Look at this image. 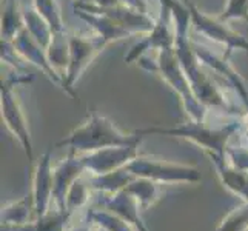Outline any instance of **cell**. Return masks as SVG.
<instances>
[{
	"instance_id": "cell-1",
	"label": "cell",
	"mask_w": 248,
	"mask_h": 231,
	"mask_svg": "<svg viewBox=\"0 0 248 231\" xmlns=\"http://www.w3.org/2000/svg\"><path fill=\"white\" fill-rule=\"evenodd\" d=\"M242 122L241 116H234L232 119H224L220 122H211L210 114L205 121L194 122L188 119V122L177 125V126H150V128H140L134 133L139 136H173V138H181L185 140H191L193 143L199 147L207 154H215V156L225 157L227 148L230 147V140L233 139L236 133L241 131Z\"/></svg>"
},
{
	"instance_id": "cell-2",
	"label": "cell",
	"mask_w": 248,
	"mask_h": 231,
	"mask_svg": "<svg viewBox=\"0 0 248 231\" xmlns=\"http://www.w3.org/2000/svg\"><path fill=\"white\" fill-rule=\"evenodd\" d=\"M142 136L136 133H124L108 117L93 113L82 125L59 140L54 148H70L74 154H85L108 147L140 145Z\"/></svg>"
},
{
	"instance_id": "cell-3",
	"label": "cell",
	"mask_w": 248,
	"mask_h": 231,
	"mask_svg": "<svg viewBox=\"0 0 248 231\" xmlns=\"http://www.w3.org/2000/svg\"><path fill=\"white\" fill-rule=\"evenodd\" d=\"M138 65L150 73H156L177 94V97L184 107V111L186 113V117L190 121L201 122L208 117L210 109L202 105L198 97L194 96L190 80H188L184 68L179 62L176 48L162 49L156 54L155 59H151L150 54H145L138 61Z\"/></svg>"
},
{
	"instance_id": "cell-4",
	"label": "cell",
	"mask_w": 248,
	"mask_h": 231,
	"mask_svg": "<svg viewBox=\"0 0 248 231\" xmlns=\"http://www.w3.org/2000/svg\"><path fill=\"white\" fill-rule=\"evenodd\" d=\"M31 76L17 73L13 79H2V88H0V111H2V121L5 126L11 131V134L19 140L22 148L27 154L28 160L34 162V151H32V140L31 133L28 128L27 117L22 109L19 96H17L16 88L19 83L30 82Z\"/></svg>"
},
{
	"instance_id": "cell-5",
	"label": "cell",
	"mask_w": 248,
	"mask_h": 231,
	"mask_svg": "<svg viewBox=\"0 0 248 231\" xmlns=\"http://www.w3.org/2000/svg\"><path fill=\"white\" fill-rule=\"evenodd\" d=\"M126 168L136 177H147L157 184H198L202 181L199 168L176 164L156 156L138 154Z\"/></svg>"
},
{
	"instance_id": "cell-6",
	"label": "cell",
	"mask_w": 248,
	"mask_h": 231,
	"mask_svg": "<svg viewBox=\"0 0 248 231\" xmlns=\"http://www.w3.org/2000/svg\"><path fill=\"white\" fill-rule=\"evenodd\" d=\"M107 48V45L97 36H85L80 32H70V62L63 76L62 90L78 100L74 88L76 83L88 70V66L96 61V57Z\"/></svg>"
},
{
	"instance_id": "cell-7",
	"label": "cell",
	"mask_w": 248,
	"mask_h": 231,
	"mask_svg": "<svg viewBox=\"0 0 248 231\" xmlns=\"http://www.w3.org/2000/svg\"><path fill=\"white\" fill-rule=\"evenodd\" d=\"M188 8L191 13V23L193 30L203 36L207 40L213 44L220 45L227 48V53L232 54V51H245L248 53V39L237 32L228 25V22H224L217 17H211L207 13L201 11L194 3L188 2Z\"/></svg>"
},
{
	"instance_id": "cell-8",
	"label": "cell",
	"mask_w": 248,
	"mask_h": 231,
	"mask_svg": "<svg viewBox=\"0 0 248 231\" xmlns=\"http://www.w3.org/2000/svg\"><path fill=\"white\" fill-rule=\"evenodd\" d=\"M160 11L159 15L156 17V25L148 34H145L142 40L133 45L131 49L128 51V54L124 57L126 63H138V61L145 56L150 54V51H159L174 48L176 46V27L173 15H171L170 8L160 2Z\"/></svg>"
},
{
	"instance_id": "cell-9",
	"label": "cell",
	"mask_w": 248,
	"mask_h": 231,
	"mask_svg": "<svg viewBox=\"0 0 248 231\" xmlns=\"http://www.w3.org/2000/svg\"><path fill=\"white\" fill-rule=\"evenodd\" d=\"M193 48L196 56L199 57V61L208 68L211 73H215L224 80L230 88L236 94V97L241 102L242 108L248 109V88L244 80V77L239 74L232 62L228 61V53H219V51L213 49L207 45L201 44V42L193 39Z\"/></svg>"
},
{
	"instance_id": "cell-10",
	"label": "cell",
	"mask_w": 248,
	"mask_h": 231,
	"mask_svg": "<svg viewBox=\"0 0 248 231\" xmlns=\"http://www.w3.org/2000/svg\"><path fill=\"white\" fill-rule=\"evenodd\" d=\"M138 148L139 145L108 147L97 151L79 154V157L88 174H105L126 167L139 154Z\"/></svg>"
},
{
	"instance_id": "cell-11",
	"label": "cell",
	"mask_w": 248,
	"mask_h": 231,
	"mask_svg": "<svg viewBox=\"0 0 248 231\" xmlns=\"http://www.w3.org/2000/svg\"><path fill=\"white\" fill-rule=\"evenodd\" d=\"M11 45L23 62L36 66L51 82L62 88V83H63L62 76L54 70L53 65H51L48 54H46V48L42 46L27 28L23 27L16 34L14 39L11 40Z\"/></svg>"
},
{
	"instance_id": "cell-12",
	"label": "cell",
	"mask_w": 248,
	"mask_h": 231,
	"mask_svg": "<svg viewBox=\"0 0 248 231\" xmlns=\"http://www.w3.org/2000/svg\"><path fill=\"white\" fill-rule=\"evenodd\" d=\"M76 15H79L83 22H87L94 31V36H97L108 46L109 44L131 37L133 34L125 27H122L117 20L108 14L102 13L90 3H74Z\"/></svg>"
},
{
	"instance_id": "cell-13",
	"label": "cell",
	"mask_w": 248,
	"mask_h": 231,
	"mask_svg": "<svg viewBox=\"0 0 248 231\" xmlns=\"http://www.w3.org/2000/svg\"><path fill=\"white\" fill-rule=\"evenodd\" d=\"M93 196L96 198L93 207L109 210L111 213H114L119 217L126 220L128 224L133 225L138 231H150L140 216V210H142L140 205L126 190H122L116 194L93 193Z\"/></svg>"
},
{
	"instance_id": "cell-14",
	"label": "cell",
	"mask_w": 248,
	"mask_h": 231,
	"mask_svg": "<svg viewBox=\"0 0 248 231\" xmlns=\"http://www.w3.org/2000/svg\"><path fill=\"white\" fill-rule=\"evenodd\" d=\"M51 150L40 156L36 168H34V177H32V199H34V211L36 217L45 215L49 210V205L53 202V185H54V176L51 165Z\"/></svg>"
},
{
	"instance_id": "cell-15",
	"label": "cell",
	"mask_w": 248,
	"mask_h": 231,
	"mask_svg": "<svg viewBox=\"0 0 248 231\" xmlns=\"http://www.w3.org/2000/svg\"><path fill=\"white\" fill-rule=\"evenodd\" d=\"M87 169H85L82 160L79 157V154L70 153V156L66 159L61 160L53 169L54 176V185H53V202L57 208H65V200L66 194L70 191L71 185L78 181L79 177H82Z\"/></svg>"
},
{
	"instance_id": "cell-16",
	"label": "cell",
	"mask_w": 248,
	"mask_h": 231,
	"mask_svg": "<svg viewBox=\"0 0 248 231\" xmlns=\"http://www.w3.org/2000/svg\"><path fill=\"white\" fill-rule=\"evenodd\" d=\"M211 159V164L215 165L216 173L220 179L222 185H224L228 191L236 194L244 202H248V173L242 169H237L233 165L228 164L225 157L215 156V154H208Z\"/></svg>"
},
{
	"instance_id": "cell-17",
	"label": "cell",
	"mask_w": 248,
	"mask_h": 231,
	"mask_svg": "<svg viewBox=\"0 0 248 231\" xmlns=\"http://www.w3.org/2000/svg\"><path fill=\"white\" fill-rule=\"evenodd\" d=\"M88 184L93 193H104V194H116L125 190L133 179L136 177L126 167L111 171L105 174H88Z\"/></svg>"
},
{
	"instance_id": "cell-18",
	"label": "cell",
	"mask_w": 248,
	"mask_h": 231,
	"mask_svg": "<svg viewBox=\"0 0 248 231\" xmlns=\"http://www.w3.org/2000/svg\"><path fill=\"white\" fill-rule=\"evenodd\" d=\"M73 216L71 211L56 207L45 215L34 217L28 224L17 227V231H70Z\"/></svg>"
},
{
	"instance_id": "cell-19",
	"label": "cell",
	"mask_w": 248,
	"mask_h": 231,
	"mask_svg": "<svg viewBox=\"0 0 248 231\" xmlns=\"http://www.w3.org/2000/svg\"><path fill=\"white\" fill-rule=\"evenodd\" d=\"M2 40L11 42L23 27V5L20 0H2Z\"/></svg>"
},
{
	"instance_id": "cell-20",
	"label": "cell",
	"mask_w": 248,
	"mask_h": 231,
	"mask_svg": "<svg viewBox=\"0 0 248 231\" xmlns=\"http://www.w3.org/2000/svg\"><path fill=\"white\" fill-rule=\"evenodd\" d=\"M32 217H36L32 194H28L20 200L5 205L2 211H0V220H2V224H10L16 227L28 224V222L32 220Z\"/></svg>"
},
{
	"instance_id": "cell-21",
	"label": "cell",
	"mask_w": 248,
	"mask_h": 231,
	"mask_svg": "<svg viewBox=\"0 0 248 231\" xmlns=\"http://www.w3.org/2000/svg\"><path fill=\"white\" fill-rule=\"evenodd\" d=\"M23 22H25V28L32 34V37L42 46L48 48L51 39L54 36V31L45 17L32 6V3L28 6L23 5Z\"/></svg>"
},
{
	"instance_id": "cell-22",
	"label": "cell",
	"mask_w": 248,
	"mask_h": 231,
	"mask_svg": "<svg viewBox=\"0 0 248 231\" xmlns=\"http://www.w3.org/2000/svg\"><path fill=\"white\" fill-rule=\"evenodd\" d=\"M46 54H48L51 65H53L54 70L62 76V80H63V76L68 68V62H70V32L68 31L54 32V36L46 48Z\"/></svg>"
},
{
	"instance_id": "cell-23",
	"label": "cell",
	"mask_w": 248,
	"mask_h": 231,
	"mask_svg": "<svg viewBox=\"0 0 248 231\" xmlns=\"http://www.w3.org/2000/svg\"><path fill=\"white\" fill-rule=\"evenodd\" d=\"M159 185L160 184L147 177H134L133 181L128 184L125 190L138 200L142 210H147L151 205H155L159 199V196H160Z\"/></svg>"
},
{
	"instance_id": "cell-24",
	"label": "cell",
	"mask_w": 248,
	"mask_h": 231,
	"mask_svg": "<svg viewBox=\"0 0 248 231\" xmlns=\"http://www.w3.org/2000/svg\"><path fill=\"white\" fill-rule=\"evenodd\" d=\"M91 199H93V190L88 184L87 173H85L82 177H79L78 181L71 185L70 191L66 194L65 208L68 211H71L73 215H76L78 211L85 210V207L90 203Z\"/></svg>"
},
{
	"instance_id": "cell-25",
	"label": "cell",
	"mask_w": 248,
	"mask_h": 231,
	"mask_svg": "<svg viewBox=\"0 0 248 231\" xmlns=\"http://www.w3.org/2000/svg\"><path fill=\"white\" fill-rule=\"evenodd\" d=\"M87 215L97 227H102L108 231H138L133 225L128 224L126 220L119 217L109 210L100 208V207H91L87 210Z\"/></svg>"
},
{
	"instance_id": "cell-26",
	"label": "cell",
	"mask_w": 248,
	"mask_h": 231,
	"mask_svg": "<svg viewBox=\"0 0 248 231\" xmlns=\"http://www.w3.org/2000/svg\"><path fill=\"white\" fill-rule=\"evenodd\" d=\"M32 6L45 17L54 32H62L65 30V22L62 17V8L59 0H32Z\"/></svg>"
},
{
	"instance_id": "cell-27",
	"label": "cell",
	"mask_w": 248,
	"mask_h": 231,
	"mask_svg": "<svg viewBox=\"0 0 248 231\" xmlns=\"http://www.w3.org/2000/svg\"><path fill=\"white\" fill-rule=\"evenodd\" d=\"M215 231H248V202L228 213Z\"/></svg>"
},
{
	"instance_id": "cell-28",
	"label": "cell",
	"mask_w": 248,
	"mask_h": 231,
	"mask_svg": "<svg viewBox=\"0 0 248 231\" xmlns=\"http://www.w3.org/2000/svg\"><path fill=\"white\" fill-rule=\"evenodd\" d=\"M219 19L228 23L233 20H248V0H227Z\"/></svg>"
},
{
	"instance_id": "cell-29",
	"label": "cell",
	"mask_w": 248,
	"mask_h": 231,
	"mask_svg": "<svg viewBox=\"0 0 248 231\" xmlns=\"http://www.w3.org/2000/svg\"><path fill=\"white\" fill-rule=\"evenodd\" d=\"M225 159L228 160L230 165H233L237 169H242L248 173V148L244 145H236V147H230L227 148Z\"/></svg>"
},
{
	"instance_id": "cell-30",
	"label": "cell",
	"mask_w": 248,
	"mask_h": 231,
	"mask_svg": "<svg viewBox=\"0 0 248 231\" xmlns=\"http://www.w3.org/2000/svg\"><path fill=\"white\" fill-rule=\"evenodd\" d=\"M70 231H97V225L94 224V222L90 219V216L87 215V216L82 219L80 224L71 227Z\"/></svg>"
},
{
	"instance_id": "cell-31",
	"label": "cell",
	"mask_w": 248,
	"mask_h": 231,
	"mask_svg": "<svg viewBox=\"0 0 248 231\" xmlns=\"http://www.w3.org/2000/svg\"><path fill=\"white\" fill-rule=\"evenodd\" d=\"M91 3L97 5V6H104V8H108V6H114L117 3H121L119 0H93Z\"/></svg>"
},
{
	"instance_id": "cell-32",
	"label": "cell",
	"mask_w": 248,
	"mask_h": 231,
	"mask_svg": "<svg viewBox=\"0 0 248 231\" xmlns=\"http://www.w3.org/2000/svg\"><path fill=\"white\" fill-rule=\"evenodd\" d=\"M0 231H17V227L16 225H10V224H2V228Z\"/></svg>"
},
{
	"instance_id": "cell-33",
	"label": "cell",
	"mask_w": 248,
	"mask_h": 231,
	"mask_svg": "<svg viewBox=\"0 0 248 231\" xmlns=\"http://www.w3.org/2000/svg\"><path fill=\"white\" fill-rule=\"evenodd\" d=\"M93 0H74V3H91Z\"/></svg>"
},
{
	"instance_id": "cell-34",
	"label": "cell",
	"mask_w": 248,
	"mask_h": 231,
	"mask_svg": "<svg viewBox=\"0 0 248 231\" xmlns=\"http://www.w3.org/2000/svg\"><path fill=\"white\" fill-rule=\"evenodd\" d=\"M97 231H108V230H105V228H102V227H97Z\"/></svg>"
}]
</instances>
